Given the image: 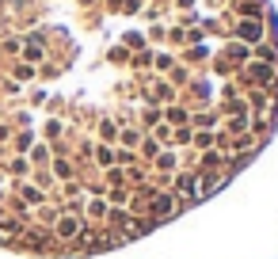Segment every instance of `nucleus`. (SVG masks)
Here are the masks:
<instances>
[{
    "instance_id": "5",
    "label": "nucleus",
    "mask_w": 278,
    "mask_h": 259,
    "mask_svg": "<svg viewBox=\"0 0 278 259\" xmlns=\"http://www.w3.org/2000/svg\"><path fill=\"white\" fill-rule=\"evenodd\" d=\"M240 35H244V38H259V23H244Z\"/></svg>"
},
{
    "instance_id": "6",
    "label": "nucleus",
    "mask_w": 278,
    "mask_h": 259,
    "mask_svg": "<svg viewBox=\"0 0 278 259\" xmlns=\"http://www.w3.org/2000/svg\"><path fill=\"white\" fill-rule=\"evenodd\" d=\"M23 198H27V202H42V194H38L35 187H23Z\"/></svg>"
},
{
    "instance_id": "3",
    "label": "nucleus",
    "mask_w": 278,
    "mask_h": 259,
    "mask_svg": "<svg viewBox=\"0 0 278 259\" xmlns=\"http://www.w3.org/2000/svg\"><path fill=\"white\" fill-rule=\"evenodd\" d=\"M153 210H156V214H172V198H168V194H160V198L153 202Z\"/></svg>"
},
{
    "instance_id": "2",
    "label": "nucleus",
    "mask_w": 278,
    "mask_h": 259,
    "mask_svg": "<svg viewBox=\"0 0 278 259\" xmlns=\"http://www.w3.org/2000/svg\"><path fill=\"white\" fill-rule=\"evenodd\" d=\"M252 76H256L259 84H267V80H271V69H267V65H252Z\"/></svg>"
},
{
    "instance_id": "1",
    "label": "nucleus",
    "mask_w": 278,
    "mask_h": 259,
    "mask_svg": "<svg viewBox=\"0 0 278 259\" xmlns=\"http://www.w3.org/2000/svg\"><path fill=\"white\" fill-rule=\"evenodd\" d=\"M76 232H80V221H76V217H61V221H58V237L73 240Z\"/></svg>"
},
{
    "instance_id": "4",
    "label": "nucleus",
    "mask_w": 278,
    "mask_h": 259,
    "mask_svg": "<svg viewBox=\"0 0 278 259\" xmlns=\"http://www.w3.org/2000/svg\"><path fill=\"white\" fill-rule=\"evenodd\" d=\"M194 187H198L194 175H183V179H179V191H183V194H194Z\"/></svg>"
},
{
    "instance_id": "7",
    "label": "nucleus",
    "mask_w": 278,
    "mask_h": 259,
    "mask_svg": "<svg viewBox=\"0 0 278 259\" xmlns=\"http://www.w3.org/2000/svg\"><path fill=\"white\" fill-rule=\"evenodd\" d=\"M35 164H50V152H46V149H35Z\"/></svg>"
}]
</instances>
